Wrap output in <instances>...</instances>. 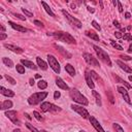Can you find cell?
I'll return each mask as SVG.
<instances>
[{
  "mask_svg": "<svg viewBox=\"0 0 132 132\" xmlns=\"http://www.w3.org/2000/svg\"><path fill=\"white\" fill-rule=\"evenodd\" d=\"M114 25H115L117 28H121V25H120V23H119L117 20H115V21H114Z\"/></svg>",
  "mask_w": 132,
  "mask_h": 132,
  "instance_id": "7dc6e473",
  "label": "cell"
},
{
  "mask_svg": "<svg viewBox=\"0 0 132 132\" xmlns=\"http://www.w3.org/2000/svg\"><path fill=\"white\" fill-rule=\"evenodd\" d=\"M87 9L89 11L90 13H92V14H93V13L95 12V9H94V8H92V7H90V6H87Z\"/></svg>",
  "mask_w": 132,
  "mask_h": 132,
  "instance_id": "c3c4849f",
  "label": "cell"
},
{
  "mask_svg": "<svg viewBox=\"0 0 132 132\" xmlns=\"http://www.w3.org/2000/svg\"><path fill=\"white\" fill-rule=\"evenodd\" d=\"M92 25H93V27H94L95 29H97V30H99V31L101 30V27H100V25H99V24H98L96 21H92Z\"/></svg>",
  "mask_w": 132,
  "mask_h": 132,
  "instance_id": "d590c367",
  "label": "cell"
},
{
  "mask_svg": "<svg viewBox=\"0 0 132 132\" xmlns=\"http://www.w3.org/2000/svg\"><path fill=\"white\" fill-rule=\"evenodd\" d=\"M99 4H100L101 8H103V3H102V1H99Z\"/></svg>",
  "mask_w": 132,
  "mask_h": 132,
  "instance_id": "db71d44e",
  "label": "cell"
},
{
  "mask_svg": "<svg viewBox=\"0 0 132 132\" xmlns=\"http://www.w3.org/2000/svg\"><path fill=\"white\" fill-rule=\"evenodd\" d=\"M48 96V92H39V93H34L28 98V103L31 105H36L43 101V99H46Z\"/></svg>",
  "mask_w": 132,
  "mask_h": 132,
  "instance_id": "3957f363",
  "label": "cell"
},
{
  "mask_svg": "<svg viewBox=\"0 0 132 132\" xmlns=\"http://www.w3.org/2000/svg\"><path fill=\"white\" fill-rule=\"evenodd\" d=\"M69 95H70V98L74 102H77V103H79L82 105H88V104H89V101H88V99L77 89H71Z\"/></svg>",
  "mask_w": 132,
  "mask_h": 132,
  "instance_id": "7a4b0ae2",
  "label": "cell"
},
{
  "mask_svg": "<svg viewBox=\"0 0 132 132\" xmlns=\"http://www.w3.org/2000/svg\"><path fill=\"white\" fill-rule=\"evenodd\" d=\"M89 121H90V123L92 124V126L97 130V132H105V131L103 130V128L101 127V125L98 123V121H97L93 116H90V117H89Z\"/></svg>",
  "mask_w": 132,
  "mask_h": 132,
  "instance_id": "8fae6325",
  "label": "cell"
},
{
  "mask_svg": "<svg viewBox=\"0 0 132 132\" xmlns=\"http://www.w3.org/2000/svg\"><path fill=\"white\" fill-rule=\"evenodd\" d=\"M71 7H72V9H74V8H75V5L72 3V4H71Z\"/></svg>",
  "mask_w": 132,
  "mask_h": 132,
  "instance_id": "6f0895ef",
  "label": "cell"
},
{
  "mask_svg": "<svg viewBox=\"0 0 132 132\" xmlns=\"http://www.w3.org/2000/svg\"><path fill=\"white\" fill-rule=\"evenodd\" d=\"M36 61H37V65L42 69V70H47L48 69V64L43 61L41 58H39V57H37L36 58Z\"/></svg>",
  "mask_w": 132,
  "mask_h": 132,
  "instance_id": "44dd1931",
  "label": "cell"
},
{
  "mask_svg": "<svg viewBox=\"0 0 132 132\" xmlns=\"http://www.w3.org/2000/svg\"><path fill=\"white\" fill-rule=\"evenodd\" d=\"M56 85L60 88V89H63V90H68L69 87L66 85V83H64V80L60 77H57L56 78Z\"/></svg>",
  "mask_w": 132,
  "mask_h": 132,
  "instance_id": "9a60e30c",
  "label": "cell"
},
{
  "mask_svg": "<svg viewBox=\"0 0 132 132\" xmlns=\"http://www.w3.org/2000/svg\"><path fill=\"white\" fill-rule=\"evenodd\" d=\"M118 8H119V12L120 13H123V7H122V4H121V2L120 1H118Z\"/></svg>",
  "mask_w": 132,
  "mask_h": 132,
  "instance_id": "ee69618b",
  "label": "cell"
},
{
  "mask_svg": "<svg viewBox=\"0 0 132 132\" xmlns=\"http://www.w3.org/2000/svg\"><path fill=\"white\" fill-rule=\"evenodd\" d=\"M8 24L12 26V28H14V29L17 30V31H20V32H27V31H28V29H26L25 27H23V26H21V25H18V24H16V23L12 22V21H8Z\"/></svg>",
  "mask_w": 132,
  "mask_h": 132,
  "instance_id": "5bb4252c",
  "label": "cell"
},
{
  "mask_svg": "<svg viewBox=\"0 0 132 132\" xmlns=\"http://www.w3.org/2000/svg\"><path fill=\"white\" fill-rule=\"evenodd\" d=\"M129 80L132 82V75H129Z\"/></svg>",
  "mask_w": 132,
  "mask_h": 132,
  "instance_id": "680465c9",
  "label": "cell"
},
{
  "mask_svg": "<svg viewBox=\"0 0 132 132\" xmlns=\"http://www.w3.org/2000/svg\"><path fill=\"white\" fill-rule=\"evenodd\" d=\"M2 62H3L6 66H8V67H13V66H14V62H13L11 59L6 58V57H3V58H2Z\"/></svg>",
  "mask_w": 132,
  "mask_h": 132,
  "instance_id": "4316f807",
  "label": "cell"
},
{
  "mask_svg": "<svg viewBox=\"0 0 132 132\" xmlns=\"http://www.w3.org/2000/svg\"><path fill=\"white\" fill-rule=\"evenodd\" d=\"M83 58L85 59V61H86L88 64H89V65L95 66V67H99V62H98V60H97L96 58H94L91 54L85 53V54L83 55Z\"/></svg>",
  "mask_w": 132,
  "mask_h": 132,
  "instance_id": "ba28073f",
  "label": "cell"
},
{
  "mask_svg": "<svg viewBox=\"0 0 132 132\" xmlns=\"http://www.w3.org/2000/svg\"><path fill=\"white\" fill-rule=\"evenodd\" d=\"M40 132H47V131H46V130H42V131H40Z\"/></svg>",
  "mask_w": 132,
  "mask_h": 132,
  "instance_id": "6125c7cd",
  "label": "cell"
},
{
  "mask_svg": "<svg viewBox=\"0 0 132 132\" xmlns=\"http://www.w3.org/2000/svg\"><path fill=\"white\" fill-rule=\"evenodd\" d=\"M120 58H122V59L125 60V61H130V60H131V57H129V56H121Z\"/></svg>",
  "mask_w": 132,
  "mask_h": 132,
  "instance_id": "bcb514c9",
  "label": "cell"
},
{
  "mask_svg": "<svg viewBox=\"0 0 132 132\" xmlns=\"http://www.w3.org/2000/svg\"><path fill=\"white\" fill-rule=\"evenodd\" d=\"M21 63H22L24 66H26V67H28V68H30V69H34V70H36V69H37V66H35V65H34V63H33V62H31V61H28V60H24V59H22V60H21Z\"/></svg>",
  "mask_w": 132,
  "mask_h": 132,
  "instance_id": "d6986e66",
  "label": "cell"
},
{
  "mask_svg": "<svg viewBox=\"0 0 132 132\" xmlns=\"http://www.w3.org/2000/svg\"><path fill=\"white\" fill-rule=\"evenodd\" d=\"M13 106V102L11 100H5L2 104H1V109L2 110H5V109H8Z\"/></svg>",
  "mask_w": 132,
  "mask_h": 132,
  "instance_id": "cb8c5ba5",
  "label": "cell"
},
{
  "mask_svg": "<svg viewBox=\"0 0 132 132\" xmlns=\"http://www.w3.org/2000/svg\"><path fill=\"white\" fill-rule=\"evenodd\" d=\"M4 47H5L6 49H8V50L15 52V53H18V54H22V53L24 52L23 49H21V48H19V47H16V46H13V45H7V43H5Z\"/></svg>",
  "mask_w": 132,
  "mask_h": 132,
  "instance_id": "e0dca14e",
  "label": "cell"
},
{
  "mask_svg": "<svg viewBox=\"0 0 132 132\" xmlns=\"http://www.w3.org/2000/svg\"><path fill=\"white\" fill-rule=\"evenodd\" d=\"M41 4H42L43 8L46 9V12H47V13H48V14H49V15H50L51 17H55V14H54V13L52 12V9L50 8V6H49V5H48V4H47V3L45 2V1H42V2H41Z\"/></svg>",
  "mask_w": 132,
  "mask_h": 132,
  "instance_id": "d4e9b609",
  "label": "cell"
},
{
  "mask_svg": "<svg viewBox=\"0 0 132 132\" xmlns=\"http://www.w3.org/2000/svg\"><path fill=\"white\" fill-rule=\"evenodd\" d=\"M55 48H56V49H57V50H58V51H59V52H60V53H61V54H62V55H63L65 58L70 59V58L72 57V55H71L70 53H68L67 51H65V50H64L62 47H60V46H58V45H55Z\"/></svg>",
  "mask_w": 132,
  "mask_h": 132,
  "instance_id": "ac0fdd59",
  "label": "cell"
},
{
  "mask_svg": "<svg viewBox=\"0 0 132 132\" xmlns=\"http://www.w3.org/2000/svg\"><path fill=\"white\" fill-rule=\"evenodd\" d=\"M128 52L129 53H132V43L130 45V47H129V50H128Z\"/></svg>",
  "mask_w": 132,
  "mask_h": 132,
  "instance_id": "f907efd6",
  "label": "cell"
},
{
  "mask_svg": "<svg viewBox=\"0 0 132 132\" xmlns=\"http://www.w3.org/2000/svg\"><path fill=\"white\" fill-rule=\"evenodd\" d=\"M110 43H111V46H113L115 49H117V50H119V51H122V50H124V49L122 48V46H120V45H118V43H116L114 40H110Z\"/></svg>",
  "mask_w": 132,
  "mask_h": 132,
  "instance_id": "4dcf8cb0",
  "label": "cell"
},
{
  "mask_svg": "<svg viewBox=\"0 0 132 132\" xmlns=\"http://www.w3.org/2000/svg\"><path fill=\"white\" fill-rule=\"evenodd\" d=\"M34 24H35L36 26H38V27H43V24H42L40 21H37V20H35V21H34Z\"/></svg>",
  "mask_w": 132,
  "mask_h": 132,
  "instance_id": "60d3db41",
  "label": "cell"
},
{
  "mask_svg": "<svg viewBox=\"0 0 132 132\" xmlns=\"http://www.w3.org/2000/svg\"><path fill=\"white\" fill-rule=\"evenodd\" d=\"M0 92H1L2 95L6 96V97H14L15 96V93L9 90V89H5L4 87H0Z\"/></svg>",
  "mask_w": 132,
  "mask_h": 132,
  "instance_id": "2e32d148",
  "label": "cell"
},
{
  "mask_svg": "<svg viewBox=\"0 0 132 132\" xmlns=\"http://www.w3.org/2000/svg\"><path fill=\"white\" fill-rule=\"evenodd\" d=\"M48 35H52L54 36L55 38L61 40V41H64V42H67V43H71V45H75V39L69 34V33H66V32H62V31H59V32H53V33H48Z\"/></svg>",
  "mask_w": 132,
  "mask_h": 132,
  "instance_id": "6da1fadb",
  "label": "cell"
},
{
  "mask_svg": "<svg viewBox=\"0 0 132 132\" xmlns=\"http://www.w3.org/2000/svg\"><path fill=\"white\" fill-rule=\"evenodd\" d=\"M93 49H94V51L96 52V54H97L98 58H99L102 62H104V63H105V64H107L108 66H111L110 58H109V56L107 55V53H106L105 51H103L102 49H100V48H99V47H97V46H93Z\"/></svg>",
  "mask_w": 132,
  "mask_h": 132,
  "instance_id": "277c9868",
  "label": "cell"
},
{
  "mask_svg": "<svg viewBox=\"0 0 132 132\" xmlns=\"http://www.w3.org/2000/svg\"><path fill=\"white\" fill-rule=\"evenodd\" d=\"M85 78H86V82H87V85L89 86L91 89H94V83H93V79H92V76H91V73H90V70L89 69H86L85 71Z\"/></svg>",
  "mask_w": 132,
  "mask_h": 132,
  "instance_id": "7c38bea8",
  "label": "cell"
},
{
  "mask_svg": "<svg viewBox=\"0 0 132 132\" xmlns=\"http://www.w3.org/2000/svg\"><path fill=\"white\" fill-rule=\"evenodd\" d=\"M118 91H119V93L123 96V98H124V100L127 102V103H131V100H130V97H129V95H128V92H127V90L125 89L124 87H118Z\"/></svg>",
  "mask_w": 132,
  "mask_h": 132,
  "instance_id": "4fadbf2b",
  "label": "cell"
},
{
  "mask_svg": "<svg viewBox=\"0 0 132 132\" xmlns=\"http://www.w3.org/2000/svg\"><path fill=\"white\" fill-rule=\"evenodd\" d=\"M92 93H93V96L95 97V100H96V103H97V105L101 106V105H102V103H101V97H100V95H99V94H98L96 91H93Z\"/></svg>",
  "mask_w": 132,
  "mask_h": 132,
  "instance_id": "484cf974",
  "label": "cell"
},
{
  "mask_svg": "<svg viewBox=\"0 0 132 132\" xmlns=\"http://www.w3.org/2000/svg\"><path fill=\"white\" fill-rule=\"evenodd\" d=\"M65 70L68 72V74H70L71 76H74L75 75V70H74V67L71 65V64H66L65 66Z\"/></svg>",
  "mask_w": 132,
  "mask_h": 132,
  "instance_id": "603a6c76",
  "label": "cell"
},
{
  "mask_svg": "<svg viewBox=\"0 0 132 132\" xmlns=\"http://www.w3.org/2000/svg\"><path fill=\"white\" fill-rule=\"evenodd\" d=\"M115 35H116V37H117V38H119V39L123 37V36H122V34H121V32H119V31H116V32H115Z\"/></svg>",
  "mask_w": 132,
  "mask_h": 132,
  "instance_id": "f6af8a7d",
  "label": "cell"
},
{
  "mask_svg": "<svg viewBox=\"0 0 132 132\" xmlns=\"http://www.w3.org/2000/svg\"><path fill=\"white\" fill-rule=\"evenodd\" d=\"M125 18H126V19H130V18H131V15H130L129 13H126V14H125Z\"/></svg>",
  "mask_w": 132,
  "mask_h": 132,
  "instance_id": "681fc988",
  "label": "cell"
},
{
  "mask_svg": "<svg viewBox=\"0 0 132 132\" xmlns=\"http://www.w3.org/2000/svg\"><path fill=\"white\" fill-rule=\"evenodd\" d=\"M79 132H86V131H84V130H80V131H79Z\"/></svg>",
  "mask_w": 132,
  "mask_h": 132,
  "instance_id": "be15d7a7",
  "label": "cell"
},
{
  "mask_svg": "<svg viewBox=\"0 0 132 132\" xmlns=\"http://www.w3.org/2000/svg\"><path fill=\"white\" fill-rule=\"evenodd\" d=\"M35 77H36V78H39V77H40V75H39V74H36V75H35Z\"/></svg>",
  "mask_w": 132,
  "mask_h": 132,
  "instance_id": "94428289",
  "label": "cell"
},
{
  "mask_svg": "<svg viewBox=\"0 0 132 132\" xmlns=\"http://www.w3.org/2000/svg\"><path fill=\"white\" fill-rule=\"evenodd\" d=\"M90 73H91V76H93V77H94L95 79L99 80V76L97 75V73H96V72H95L94 70H91V71H90Z\"/></svg>",
  "mask_w": 132,
  "mask_h": 132,
  "instance_id": "f35d334b",
  "label": "cell"
},
{
  "mask_svg": "<svg viewBox=\"0 0 132 132\" xmlns=\"http://www.w3.org/2000/svg\"><path fill=\"white\" fill-rule=\"evenodd\" d=\"M123 39H124V40H129V41H131V40H132V36H131L130 33H125L124 36H123Z\"/></svg>",
  "mask_w": 132,
  "mask_h": 132,
  "instance_id": "836d02e7",
  "label": "cell"
},
{
  "mask_svg": "<svg viewBox=\"0 0 132 132\" xmlns=\"http://www.w3.org/2000/svg\"><path fill=\"white\" fill-rule=\"evenodd\" d=\"M40 108L43 113H48V111H54V113H57V111H60L61 108L55 104H52L50 102H42L41 105H40Z\"/></svg>",
  "mask_w": 132,
  "mask_h": 132,
  "instance_id": "5b68a950",
  "label": "cell"
},
{
  "mask_svg": "<svg viewBox=\"0 0 132 132\" xmlns=\"http://www.w3.org/2000/svg\"><path fill=\"white\" fill-rule=\"evenodd\" d=\"M37 86H38L39 89L45 90L46 88L48 87V83H47L46 80H39V82H38V84H37Z\"/></svg>",
  "mask_w": 132,
  "mask_h": 132,
  "instance_id": "83f0119b",
  "label": "cell"
},
{
  "mask_svg": "<svg viewBox=\"0 0 132 132\" xmlns=\"http://www.w3.org/2000/svg\"><path fill=\"white\" fill-rule=\"evenodd\" d=\"M22 12L25 14V16H27V17H33V14L32 13H30V12H28L27 9H25V8H22Z\"/></svg>",
  "mask_w": 132,
  "mask_h": 132,
  "instance_id": "74e56055",
  "label": "cell"
},
{
  "mask_svg": "<svg viewBox=\"0 0 132 132\" xmlns=\"http://www.w3.org/2000/svg\"><path fill=\"white\" fill-rule=\"evenodd\" d=\"M13 132H21V130H20V129H15Z\"/></svg>",
  "mask_w": 132,
  "mask_h": 132,
  "instance_id": "11a10c76",
  "label": "cell"
},
{
  "mask_svg": "<svg viewBox=\"0 0 132 132\" xmlns=\"http://www.w3.org/2000/svg\"><path fill=\"white\" fill-rule=\"evenodd\" d=\"M30 85H31V86H33V85H34V79H32V78L30 79Z\"/></svg>",
  "mask_w": 132,
  "mask_h": 132,
  "instance_id": "f5cc1de1",
  "label": "cell"
},
{
  "mask_svg": "<svg viewBox=\"0 0 132 132\" xmlns=\"http://www.w3.org/2000/svg\"><path fill=\"white\" fill-rule=\"evenodd\" d=\"M117 64H118V65H119V66H120L124 71H126V72H128V73H132V69H131L128 65H126L125 63H123L122 61L118 60V61H117Z\"/></svg>",
  "mask_w": 132,
  "mask_h": 132,
  "instance_id": "ffe728a7",
  "label": "cell"
},
{
  "mask_svg": "<svg viewBox=\"0 0 132 132\" xmlns=\"http://www.w3.org/2000/svg\"><path fill=\"white\" fill-rule=\"evenodd\" d=\"M115 78H116V79H117L118 82H120V83H123V84H124V85H125V86H126V87L128 88V89H131V88H132V87H131V86H130V85H129L128 83H126L125 80H123V79H121L120 77H118V76H115Z\"/></svg>",
  "mask_w": 132,
  "mask_h": 132,
  "instance_id": "1f68e13d",
  "label": "cell"
},
{
  "mask_svg": "<svg viewBox=\"0 0 132 132\" xmlns=\"http://www.w3.org/2000/svg\"><path fill=\"white\" fill-rule=\"evenodd\" d=\"M16 67H17V71H18L20 74L25 73V67H24V66H22L21 64H18Z\"/></svg>",
  "mask_w": 132,
  "mask_h": 132,
  "instance_id": "f1b7e54d",
  "label": "cell"
},
{
  "mask_svg": "<svg viewBox=\"0 0 132 132\" xmlns=\"http://www.w3.org/2000/svg\"><path fill=\"white\" fill-rule=\"evenodd\" d=\"M7 37V35L5 33H0V40H4Z\"/></svg>",
  "mask_w": 132,
  "mask_h": 132,
  "instance_id": "7bdbcfd3",
  "label": "cell"
},
{
  "mask_svg": "<svg viewBox=\"0 0 132 132\" xmlns=\"http://www.w3.org/2000/svg\"><path fill=\"white\" fill-rule=\"evenodd\" d=\"M48 61H49V64L51 66V68L56 73H60V64H59L58 60L53 55H48Z\"/></svg>",
  "mask_w": 132,
  "mask_h": 132,
  "instance_id": "52a82bcc",
  "label": "cell"
},
{
  "mask_svg": "<svg viewBox=\"0 0 132 132\" xmlns=\"http://www.w3.org/2000/svg\"><path fill=\"white\" fill-rule=\"evenodd\" d=\"M71 108H72L74 111H76V113H77L79 116H82L84 119H89V117H90L89 113H88V110H87L86 108H84L83 106L72 104V105H71Z\"/></svg>",
  "mask_w": 132,
  "mask_h": 132,
  "instance_id": "9c48e42d",
  "label": "cell"
},
{
  "mask_svg": "<svg viewBox=\"0 0 132 132\" xmlns=\"http://www.w3.org/2000/svg\"><path fill=\"white\" fill-rule=\"evenodd\" d=\"M33 116H34L38 121H42V120H43V118L40 116V114H39L38 111H33Z\"/></svg>",
  "mask_w": 132,
  "mask_h": 132,
  "instance_id": "e575fe53",
  "label": "cell"
},
{
  "mask_svg": "<svg viewBox=\"0 0 132 132\" xmlns=\"http://www.w3.org/2000/svg\"><path fill=\"white\" fill-rule=\"evenodd\" d=\"M25 116H26V117H27V118H28V119H29V120H30V119H31V117H30V116H29V115H28V114H25Z\"/></svg>",
  "mask_w": 132,
  "mask_h": 132,
  "instance_id": "9f6ffc18",
  "label": "cell"
},
{
  "mask_svg": "<svg viewBox=\"0 0 132 132\" xmlns=\"http://www.w3.org/2000/svg\"><path fill=\"white\" fill-rule=\"evenodd\" d=\"M26 126H27V128H29V129L31 130V132H40V131H38L35 127H33L31 124H29V123H27V124H26Z\"/></svg>",
  "mask_w": 132,
  "mask_h": 132,
  "instance_id": "d6a6232c",
  "label": "cell"
},
{
  "mask_svg": "<svg viewBox=\"0 0 132 132\" xmlns=\"http://www.w3.org/2000/svg\"><path fill=\"white\" fill-rule=\"evenodd\" d=\"M113 127H114V129L116 130V132H124V130H123V128L119 125V124H117V123H115L114 125H113Z\"/></svg>",
  "mask_w": 132,
  "mask_h": 132,
  "instance_id": "f546056e",
  "label": "cell"
},
{
  "mask_svg": "<svg viewBox=\"0 0 132 132\" xmlns=\"http://www.w3.org/2000/svg\"><path fill=\"white\" fill-rule=\"evenodd\" d=\"M121 31H122V32H125V31H126V29H125V28H122V29H121Z\"/></svg>",
  "mask_w": 132,
  "mask_h": 132,
  "instance_id": "91938a15",
  "label": "cell"
},
{
  "mask_svg": "<svg viewBox=\"0 0 132 132\" xmlns=\"http://www.w3.org/2000/svg\"><path fill=\"white\" fill-rule=\"evenodd\" d=\"M5 78H6V79L12 84V85H16V80H15L12 76H9V75H7V74H6V75H5Z\"/></svg>",
  "mask_w": 132,
  "mask_h": 132,
  "instance_id": "8d00e7d4",
  "label": "cell"
},
{
  "mask_svg": "<svg viewBox=\"0 0 132 132\" xmlns=\"http://www.w3.org/2000/svg\"><path fill=\"white\" fill-rule=\"evenodd\" d=\"M1 30H2V33H4V31H5V27H4L3 25H1Z\"/></svg>",
  "mask_w": 132,
  "mask_h": 132,
  "instance_id": "816d5d0a",
  "label": "cell"
},
{
  "mask_svg": "<svg viewBox=\"0 0 132 132\" xmlns=\"http://www.w3.org/2000/svg\"><path fill=\"white\" fill-rule=\"evenodd\" d=\"M5 116L15 124V125H18V126H20L21 125V121L19 120V118H18V114H17V111L16 110H7L6 113H5Z\"/></svg>",
  "mask_w": 132,
  "mask_h": 132,
  "instance_id": "30bf717a",
  "label": "cell"
},
{
  "mask_svg": "<svg viewBox=\"0 0 132 132\" xmlns=\"http://www.w3.org/2000/svg\"><path fill=\"white\" fill-rule=\"evenodd\" d=\"M62 14L64 15V17L68 20V22H69V24L70 25H72L73 27H76V28H80L82 27V23H80V21L79 20H77V19H75L74 17H72L69 13H67L65 9H62Z\"/></svg>",
  "mask_w": 132,
  "mask_h": 132,
  "instance_id": "8992f818",
  "label": "cell"
},
{
  "mask_svg": "<svg viewBox=\"0 0 132 132\" xmlns=\"http://www.w3.org/2000/svg\"><path fill=\"white\" fill-rule=\"evenodd\" d=\"M60 96H61V94H60V92H59V91H56V92L54 93V98H55V99L60 98Z\"/></svg>",
  "mask_w": 132,
  "mask_h": 132,
  "instance_id": "b9f144b4",
  "label": "cell"
},
{
  "mask_svg": "<svg viewBox=\"0 0 132 132\" xmlns=\"http://www.w3.org/2000/svg\"><path fill=\"white\" fill-rule=\"evenodd\" d=\"M86 35L88 37H90L91 39H94L96 41H99V36L97 35V33H95L93 31H86Z\"/></svg>",
  "mask_w": 132,
  "mask_h": 132,
  "instance_id": "7402d4cb",
  "label": "cell"
},
{
  "mask_svg": "<svg viewBox=\"0 0 132 132\" xmlns=\"http://www.w3.org/2000/svg\"><path fill=\"white\" fill-rule=\"evenodd\" d=\"M14 16H15L16 18H18L19 20H21V21H25V20H26L25 17H23V16H21V15H19V14H15Z\"/></svg>",
  "mask_w": 132,
  "mask_h": 132,
  "instance_id": "ab89813d",
  "label": "cell"
}]
</instances>
